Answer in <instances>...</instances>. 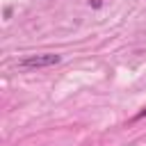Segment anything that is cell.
<instances>
[{"label":"cell","mask_w":146,"mask_h":146,"mask_svg":"<svg viewBox=\"0 0 146 146\" xmlns=\"http://www.w3.org/2000/svg\"><path fill=\"white\" fill-rule=\"evenodd\" d=\"M144 116H146V107H144V110H141V112L135 116V121H139V119H144Z\"/></svg>","instance_id":"3"},{"label":"cell","mask_w":146,"mask_h":146,"mask_svg":"<svg viewBox=\"0 0 146 146\" xmlns=\"http://www.w3.org/2000/svg\"><path fill=\"white\" fill-rule=\"evenodd\" d=\"M62 62V55H55V52H41V55H27L23 59H18V68L21 71H32V68H48V66H55Z\"/></svg>","instance_id":"1"},{"label":"cell","mask_w":146,"mask_h":146,"mask_svg":"<svg viewBox=\"0 0 146 146\" xmlns=\"http://www.w3.org/2000/svg\"><path fill=\"white\" fill-rule=\"evenodd\" d=\"M89 5H91V7H96V9H98V7H100V5H103V2H100V0H89Z\"/></svg>","instance_id":"2"}]
</instances>
